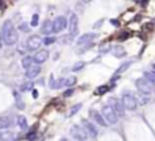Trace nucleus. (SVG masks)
Returning <instances> with one entry per match:
<instances>
[{
	"label": "nucleus",
	"instance_id": "f257e3e1",
	"mask_svg": "<svg viewBox=\"0 0 155 141\" xmlns=\"http://www.w3.org/2000/svg\"><path fill=\"white\" fill-rule=\"evenodd\" d=\"M121 102H123L125 110H129V111H135L137 109V101H136V96L131 92H124L123 98H121Z\"/></svg>",
	"mask_w": 155,
	"mask_h": 141
},
{
	"label": "nucleus",
	"instance_id": "f03ea898",
	"mask_svg": "<svg viewBox=\"0 0 155 141\" xmlns=\"http://www.w3.org/2000/svg\"><path fill=\"white\" fill-rule=\"evenodd\" d=\"M102 115L105 118V121L107 122V125H114L119 121V115L114 113V110L112 109L110 105H105L102 107Z\"/></svg>",
	"mask_w": 155,
	"mask_h": 141
},
{
	"label": "nucleus",
	"instance_id": "7ed1b4c3",
	"mask_svg": "<svg viewBox=\"0 0 155 141\" xmlns=\"http://www.w3.org/2000/svg\"><path fill=\"white\" fill-rule=\"evenodd\" d=\"M71 136H72V138H75L76 141H86L88 138L84 128H82V126H79V125H74L71 128Z\"/></svg>",
	"mask_w": 155,
	"mask_h": 141
},
{
	"label": "nucleus",
	"instance_id": "20e7f679",
	"mask_svg": "<svg viewBox=\"0 0 155 141\" xmlns=\"http://www.w3.org/2000/svg\"><path fill=\"white\" fill-rule=\"evenodd\" d=\"M68 26V20L65 16H57L52 22V33H60Z\"/></svg>",
	"mask_w": 155,
	"mask_h": 141
},
{
	"label": "nucleus",
	"instance_id": "39448f33",
	"mask_svg": "<svg viewBox=\"0 0 155 141\" xmlns=\"http://www.w3.org/2000/svg\"><path fill=\"white\" fill-rule=\"evenodd\" d=\"M152 84L150 82H147L144 77H140L136 80V88L139 90V92H143V94L150 95L152 92Z\"/></svg>",
	"mask_w": 155,
	"mask_h": 141
},
{
	"label": "nucleus",
	"instance_id": "423d86ee",
	"mask_svg": "<svg viewBox=\"0 0 155 141\" xmlns=\"http://www.w3.org/2000/svg\"><path fill=\"white\" fill-rule=\"evenodd\" d=\"M109 105L112 106V109L114 110V113L119 115V117H124L125 115V107H124L123 102L117 98H110L109 101Z\"/></svg>",
	"mask_w": 155,
	"mask_h": 141
},
{
	"label": "nucleus",
	"instance_id": "0eeeda50",
	"mask_svg": "<svg viewBox=\"0 0 155 141\" xmlns=\"http://www.w3.org/2000/svg\"><path fill=\"white\" fill-rule=\"evenodd\" d=\"M82 124H83L84 130H86V133H87V136L90 138H95L97 136H98V128H97L93 122H90L88 119H83Z\"/></svg>",
	"mask_w": 155,
	"mask_h": 141
},
{
	"label": "nucleus",
	"instance_id": "6e6552de",
	"mask_svg": "<svg viewBox=\"0 0 155 141\" xmlns=\"http://www.w3.org/2000/svg\"><path fill=\"white\" fill-rule=\"evenodd\" d=\"M26 45H27L29 50H37V49H40V46L42 45V39H41V37H38V35H32V37H29Z\"/></svg>",
	"mask_w": 155,
	"mask_h": 141
},
{
	"label": "nucleus",
	"instance_id": "1a4fd4ad",
	"mask_svg": "<svg viewBox=\"0 0 155 141\" xmlns=\"http://www.w3.org/2000/svg\"><path fill=\"white\" fill-rule=\"evenodd\" d=\"M78 23H79L78 15H76V14H71L69 20H68V30H69V34H71L72 37L78 34Z\"/></svg>",
	"mask_w": 155,
	"mask_h": 141
},
{
	"label": "nucleus",
	"instance_id": "9d476101",
	"mask_svg": "<svg viewBox=\"0 0 155 141\" xmlns=\"http://www.w3.org/2000/svg\"><path fill=\"white\" fill-rule=\"evenodd\" d=\"M18 37H19V35H18V31H16L15 27H14L11 31L8 33L7 37H6L3 41H4V43H6V45H8V46H12V45H15V43L18 42Z\"/></svg>",
	"mask_w": 155,
	"mask_h": 141
},
{
	"label": "nucleus",
	"instance_id": "9b49d317",
	"mask_svg": "<svg viewBox=\"0 0 155 141\" xmlns=\"http://www.w3.org/2000/svg\"><path fill=\"white\" fill-rule=\"evenodd\" d=\"M48 57H49V52L46 49H42V50H38L34 54L33 60H34V64H42L48 60Z\"/></svg>",
	"mask_w": 155,
	"mask_h": 141
},
{
	"label": "nucleus",
	"instance_id": "f8f14e48",
	"mask_svg": "<svg viewBox=\"0 0 155 141\" xmlns=\"http://www.w3.org/2000/svg\"><path fill=\"white\" fill-rule=\"evenodd\" d=\"M40 72H41L40 64H33L32 67H29L27 69H26V77L27 79H34L40 75Z\"/></svg>",
	"mask_w": 155,
	"mask_h": 141
},
{
	"label": "nucleus",
	"instance_id": "ddd939ff",
	"mask_svg": "<svg viewBox=\"0 0 155 141\" xmlns=\"http://www.w3.org/2000/svg\"><path fill=\"white\" fill-rule=\"evenodd\" d=\"M97 38V34L95 33H86V34L80 35L78 38V45H84V43H90L93 39Z\"/></svg>",
	"mask_w": 155,
	"mask_h": 141
},
{
	"label": "nucleus",
	"instance_id": "4468645a",
	"mask_svg": "<svg viewBox=\"0 0 155 141\" xmlns=\"http://www.w3.org/2000/svg\"><path fill=\"white\" fill-rule=\"evenodd\" d=\"M90 115L93 117V119L100 126H107V122L105 121V118H103L102 114H100V111H97V110H91L90 111Z\"/></svg>",
	"mask_w": 155,
	"mask_h": 141
},
{
	"label": "nucleus",
	"instance_id": "2eb2a0df",
	"mask_svg": "<svg viewBox=\"0 0 155 141\" xmlns=\"http://www.w3.org/2000/svg\"><path fill=\"white\" fill-rule=\"evenodd\" d=\"M12 29H14V24L11 23V20H6V22L3 23V27H1V35H0V37L4 39Z\"/></svg>",
	"mask_w": 155,
	"mask_h": 141
},
{
	"label": "nucleus",
	"instance_id": "dca6fc26",
	"mask_svg": "<svg viewBox=\"0 0 155 141\" xmlns=\"http://www.w3.org/2000/svg\"><path fill=\"white\" fill-rule=\"evenodd\" d=\"M12 124V119L8 115H3V117H0V129L1 130H6L8 129Z\"/></svg>",
	"mask_w": 155,
	"mask_h": 141
},
{
	"label": "nucleus",
	"instance_id": "f3484780",
	"mask_svg": "<svg viewBox=\"0 0 155 141\" xmlns=\"http://www.w3.org/2000/svg\"><path fill=\"white\" fill-rule=\"evenodd\" d=\"M113 56L117 57V59H121V57H125L127 56V52L121 45H117V46L113 47Z\"/></svg>",
	"mask_w": 155,
	"mask_h": 141
},
{
	"label": "nucleus",
	"instance_id": "a211bd4d",
	"mask_svg": "<svg viewBox=\"0 0 155 141\" xmlns=\"http://www.w3.org/2000/svg\"><path fill=\"white\" fill-rule=\"evenodd\" d=\"M41 33L45 35H49L52 33V22L50 20H45L42 26H41Z\"/></svg>",
	"mask_w": 155,
	"mask_h": 141
},
{
	"label": "nucleus",
	"instance_id": "6ab92c4d",
	"mask_svg": "<svg viewBox=\"0 0 155 141\" xmlns=\"http://www.w3.org/2000/svg\"><path fill=\"white\" fill-rule=\"evenodd\" d=\"M16 124H18V126H19L22 130H26L27 129V119H26V117H23V115H18L16 117Z\"/></svg>",
	"mask_w": 155,
	"mask_h": 141
},
{
	"label": "nucleus",
	"instance_id": "aec40b11",
	"mask_svg": "<svg viewBox=\"0 0 155 141\" xmlns=\"http://www.w3.org/2000/svg\"><path fill=\"white\" fill-rule=\"evenodd\" d=\"M14 96H15L16 107H18L19 110H23L25 109V102H23V99H22V96H20V94L18 92V91H14Z\"/></svg>",
	"mask_w": 155,
	"mask_h": 141
},
{
	"label": "nucleus",
	"instance_id": "412c9836",
	"mask_svg": "<svg viewBox=\"0 0 155 141\" xmlns=\"http://www.w3.org/2000/svg\"><path fill=\"white\" fill-rule=\"evenodd\" d=\"M33 64H34V60H33L32 56H26V57L22 59V67H23L25 69H27L29 67H32Z\"/></svg>",
	"mask_w": 155,
	"mask_h": 141
},
{
	"label": "nucleus",
	"instance_id": "4be33fe9",
	"mask_svg": "<svg viewBox=\"0 0 155 141\" xmlns=\"http://www.w3.org/2000/svg\"><path fill=\"white\" fill-rule=\"evenodd\" d=\"M15 134L12 133V132H3V133H0V138L1 141H11L14 138Z\"/></svg>",
	"mask_w": 155,
	"mask_h": 141
},
{
	"label": "nucleus",
	"instance_id": "5701e85b",
	"mask_svg": "<svg viewBox=\"0 0 155 141\" xmlns=\"http://www.w3.org/2000/svg\"><path fill=\"white\" fill-rule=\"evenodd\" d=\"M144 79L150 82L152 86H155V73L154 72H144Z\"/></svg>",
	"mask_w": 155,
	"mask_h": 141
},
{
	"label": "nucleus",
	"instance_id": "b1692460",
	"mask_svg": "<svg viewBox=\"0 0 155 141\" xmlns=\"http://www.w3.org/2000/svg\"><path fill=\"white\" fill-rule=\"evenodd\" d=\"M33 87H34V84H33L32 82H26L20 86V91H22V92H27V91L33 90Z\"/></svg>",
	"mask_w": 155,
	"mask_h": 141
},
{
	"label": "nucleus",
	"instance_id": "393cba45",
	"mask_svg": "<svg viewBox=\"0 0 155 141\" xmlns=\"http://www.w3.org/2000/svg\"><path fill=\"white\" fill-rule=\"evenodd\" d=\"M137 103L140 105H146L148 102V95L147 94H143V92H139V99H136Z\"/></svg>",
	"mask_w": 155,
	"mask_h": 141
},
{
	"label": "nucleus",
	"instance_id": "a878e982",
	"mask_svg": "<svg viewBox=\"0 0 155 141\" xmlns=\"http://www.w3.org/2000/svg\"><path fill=\"white\" fill-rule=\"evenodd\" d=\"M131 64H132V61H127V63H124L123 65H121V67H120L119 69H117L116 75H121L123 72H125V70H127L128 68H129V65H131Z\"/></svg>",
	"mask_w": 155,
	"mask_h": 141
},
{
	"label": "nucleus",
	"instance_id": "bb28decb",
	"mask_svg": "<svg viewBox=\"0 0 155 141\" xmlns=\"http://www.w3.org/2000/svg\"><path fill=\"white\" fill-rule=\"evenodd\" d=\"M76 83V77L71 76V77H65L64 79V87H71Z\"/></svg>",
	"mask_w": 155,
	"mask_h": 141
},
{
	"label": "nucleus",
	"instance_id": "cd10ccee",
	"mask_svg": "<svg viewBox=\"0 0 155 141\" xmlns=\"http://www.w3.org/2000/svg\"><path fill=\"white\" fill-rule=\"evenodd\" d=\"M82 106H83L82 103H78V105H75V106H74V107L71 109V111H69V114H68V115H69V117H72V115H75V114L78 113V111H79L80 109H82Z\"/></svg>",
	"mask_w": 155,
	"mask_h": 141
},
{
	"label": "nucleus",
	"instance_id": "c85d7f7f",
	"mask_svg": "<svg viewBox=\"0 0 155 141\" xmlns=\"http://www.w3.org/2000/svg\"><path fill=\"white\" fill-rule=\"evenodd\" d=\"M110 49L112 46L109 43H103V45L100 46V53H107V52H110Z\"/></svg>",
	"mask_w": 155,
	"mask_h": 141
},
{
	"label": "nucleus",
	"instance_id": "c756f323",
	"mask_svg": "<svg viewBox=\"0 0 155 141\" xmlns=\"http://www.w3.org/2000/svg\"><path fill=\"white\" fill-rule=\"evenodd\" d=\"M56 42V38L55 37H45L44 39H42V43L44 45H52V43Z\"/></svg>",
	"mask_w": 155,
	"mask_h": 141
},
{
	"label": "nucleus",
	"instance_id": "7c9ffc66",
	"mask_svg": "<svg viewBox=\"0 0 155 141\" xmlns=\"http://www.w3.org/2000/svg\"><path fill=\"white\" fill-rule=\"evenodd\" d=\"M107 91H109V87H107V86H102V87H100V88L95 91V94L97 95H103L105 92H107Z\"/></svg>",
	"mask_w": 155,
	"mask_h": 141
},
{
	"label": "nucleus",
	"instance_id": "2f4dec72",
	"mask_svg": "<svg viewBox=\"0 0 155 141\" xmlns=\"http://www.w3.org/2000/svg\"><path fill=\"white\" fill-rule=\"evenodd\" d=\"M83 67H84V63L83 61H79V63H76L75 65L72 67V70H74V72H78V70H80Z\"/></svg>",
	"mask_w": 155,
	"mask_h": 141
},
{
	"label": "nucleus",
	"instance_id": "473e14b6",
	"mask_svg": "<svg viewBox=\"0 0 155 141\" xmlns=\"http://www.w3.org/2000/svg\"><path fill=\"white\" fill-rule=\"evenodd\" d=\"M38 19H40V18H38V15H37V14H34V15H33V18H32V22H30V26H32V27L38 26Z\"/></svg>",
	"mask_w": 155,
	"mask_h": 141
},
{
	"label": "nucleus",
	"instance_id": "72a5a7b5",
	"mask_svg": "<svg viewBox=\"0 0 155 141\" xmlns=\"http://www.w3.org/2000/svg\"><path fill=\"white\" fill-rule=\"evenodd\" d=\"M19 30L20 31H23V33H27L29 30H30V26H29L27 23H20L19 24Z\"/></svg>",
	"mask_w": 155,
	"mask_h": 141
},
{
	"label": "nucleus",
	"instance_id": "f704fd0d",
	"mask_svg": "<svg viewBox=\"0 0 155 141\" xmlns=\"http://www.w3.org/2000/svg\"><path fill=\"white\" fill-rule=\"evenodd\" d=\"M26 49H27V45H26V46H23V43L18 46V52H19V53H22V54H23V53H26Z\"/></svg>",
	"mask_w": 155,
	"mask_h": 141
},
{
	"label": "nucleus",
	"instance_id": "c9c22d12",
	"mask_svg": "<svg viewBox=\"0 0 155 141\" xmlns=\"http://www.w3.org/2000/svg\"><path fill=\"white\" fill-rule=\"evenodd\" d=\"M74 92H75V90H74V88H69V90H67L65 91V92H64V96H65V98H68V96H71L72 94H74Z\"/></svg>",
	"mask_w": 155,
	"mask_h": 141
},
{
	"label": "nucleus",
	"instance_id": "e433bc0d",
	"mask_svg": "<svg viewBox=\"0 0 155 141\" xmlns=\"http://www.w3.org/2000/svg\"><path fill=\"white\" fill-rule=\"evenodd\" d=\"M49 84H50V88H53V90H55L56 82H55V77H53V75H50V80H49Z\"/></svg>",
	"mask_w": 155,
	"mask_h": 141
},
{
	"label": "nucleus",
	"instance_id": "4c0bfd02",
	"mask_svg": "<svg viewBox=\"0 0 155 141\" xmlns=\"http://www.w3.org/2000/svg\"><path fill=\"white\" fill-rule=\"evenodd\" d=\"M110 23L113 24L114 27H119V26H120V22L117 19H110Z\"/></svg>",
	"mask_w": 155,
	"mask_h": 141
},
{
	"label": "nucleus",
	"instance_id": "58836bf2",
	"mask_svg": "<svg viewBox=\"0 0 155 141\" xmlns=\"http://www.w3.org/2000/svg\"><path fill=\"white\" fill-rule=\"evenodd\" d=\"M71 38H72V35H71V34L68 35V37H63V42H64V43H68L69 41H71Z\"/></svg>",
	"mask_w": 155,
	"mask_h": 141
},
{
	"label": "nucleus",
	"instance_id": "ea45409f",
	"mask_svg": "<svg viewBox=\"0 0 155 141\" xmlns=\"http://www.w3.org/2000/svg\"><path fill=\"white\" fill-rule=\"evenodd\" d=\"M102 23H103V19H100L98 22H97L95 24H94V29H98V27H101L102 26Z\"/></svg>",
	"mask_w": 155,
	"mask_h": 141
},
{
	"label": "nucleus",
	"instance_id": "a19ab883",
	"mask_svg": "<svg viewBox=\"0 0 155 141\" xmlns=\"http://www.w3.org/2000/svg\"><path fill=\"white\" fill-rule=\"evenodd\" d=\"M37 96H38V91L33 90V98H37Z\"/></svg>",
	"mask_w": 155,
	"mask_h": 141
},
{
	"label": "nucleus",
	"instance_id": "79ce46f5",
	"mask_svg": "<svg viewBox=\"0 0 155 141\" xmlns=\"http://www.w3.org/2000/svg\"><path fill=\"white\" fill-rule=\"evenodd\" d=\"M93 0H82V3L83 4H88V3H91Z\"/></svg>",
	"mask_w": 155,
	"mask_h": 141
},
{
	"label": "nucleus",
	"instance_id": "37998d69",
	"mask_svg": "<svg viewBox=\"0 0 155 141\" xmlns=\"http://www.w3.org/2000/svg\"><path fill=\"white\" fill-rule=\"evenodd\" d=\"M3 42H4V41H3V38L0 37V49H1V46H3Z\"/></svg>",
	"mask_w": 155,
	"mask_h": 141
},
{
	"label": "nucleus",
	"instance_id": "c03bdc74",
	"mask_svg": "<svg viewBox=\"0 0 155 141\" xmlns=\"http://www.w3.org/2000/svg\"><path fill=\"white\" fill-rule=\"evenodd\" d=\"M60 141H68V140H67V138H61V140H60Z\"/></svg>",
	"mask_w": 155,
	"mask_h": 141
},
{
	"label": "nucleus",
	"instance_id": "a18cd8bd",
	"mask_svg": "<svg viewBox=\"0 0 155 141\" xmlns=\"http://www.w3.org/2000/svg\"><path fill=\"white\" fill-rule=\"evenodd\" d=\"M0 141H1V138H0Z\"/></svg>",
	"mask_w": 155,
	"mask_h": 141
}]
</instances>
